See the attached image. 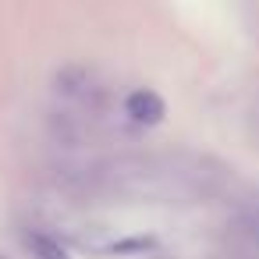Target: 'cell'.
<instances>
[{
  "mask_svg": "<svg viewBox=\"0 0 259 259\" xmlns=\"http://www.w3.org/2000/svg\"><path fill=\"white\" fill-rule=\"evenodd\" d=\"M124 114L135 121V124H160L163 114H167V103L160 100V93L153 89H132L124 96Z\"/></svg>",
  "mask_w": 259,
  "mask_h": 259,
  "instance_id": "obj_1",
  "label": "cell"
},
{
  "mask_svg": "<svg viewBox=\"0 0 259 259\" xmlns=\"http://www.w3.org/2000/svg\"><path fill=\"white\" fill-rule=\"evenodd\" d=\"M25 245H29V252L36 259H68V252L47 234H25Z\"/></svg>",
  "mask_w": 259,
  "mask_h": 259,
  "instance_id": "obj_2",
  "label": "cell"
}]
</instances>
